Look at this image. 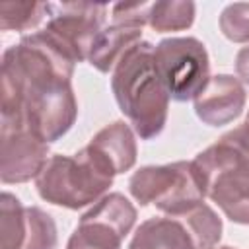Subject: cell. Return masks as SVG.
I'll return each mask as SVG.
<instances>
[{
    "label": "cell",
    "mask_w": 249,
    "mask_h": 249,
    "mask_svg": "<svg viewBox=\"0 0 249 249\" xmlns=\"http://www.w3.org/2000/svg\"><path fill=\"white\" fill-rule=\"evenodd\" d=\"M74 66L43 29L23 35L2 53V117L19 119L47 144L60 140L78 119Z\"/></svg>",
    "instance_id": "6da1fadb"
},
{
    "label": "cell",
    "mask_w": 249,
    "mask_h": 249,
    "mask_svg": "<svg viewBox=\"0 0 249 249\" xmlns=\"http://www.w3.org/2000/svg\"><path fill=\"white\" fill-rule=\"evenodd\" d=\"M154 47L150 41L136 43L111 72L115 101L142 140H152L165 128L171 99L158 74Z\"/></svg>",
    "instance_id": "7a4b0ae2"
},
{
    "label": "cell",
    "mask_w": 249,
    "mask_h": 249,
    "mask_svg": "<svg viewBox=\"0 0 249 249\" xmlns=\"http://www.w3.org/2000/svg\"><path fill=\"white\" fill-rule=\"evenodd\" d=\"M206 196L233 222L249 226V123H243L195 156Z\"/></svg>",
    "instance_id": "3957f363"
},
{
    "label": "cell",
    "mask_w": 249,
    "mask_h": 249,
    "mask_svg": "<svg viewBox=\"0 0 249 249\" xmlns=\"http://www.w3.org/2000/svg\"><path fill=\"white\" fill-rule=\"evenodd\" d=\"M113 179L82 148L74 156H51L35 177V189L43 200L54 206L80 210L101 200Z\"/></svg>",
    "instance_id": "277c9868"
},
{
    "label": "cell",
    "mask_w": 249,
    "mask_h": 249,
    "mask_svg": "<svg viewBox=\"0 0 249 249\" xmlns=\"http://www.w3.org/2000/svg\"><path fill=\"white\" fill-rule=\"evenodd\" d=\"M128 191L142 206L154 204L165 216H181L204 202V181L195 161L144 165L128 179Z\"/></svg>",
    "instance_id": "5b68a950"
},
{
    "label": "cell",
    "mask_w": 249,
    "mask_h": 249,
    "mask_svg": "<svg viewBox=\"0 0 249 249\" xmlns=\"http://www.w3.org/2000/svg\"><path fill=\"white\" fill-rule=\"evenodd\" d=\"M158 74L175 101L195 99L210 80V58L196 37H167L154 47Z\"/></svg>",
    "instance_id": "8992f818"
},
{
    "label": "cell",
    "mask_w": 249,
    "mask_h": 249,
    "mask_svg": "<svg viewBox=\"0 0 249 249\" xmlns=\"http://www.w3.org/2000/svg\"><path fill=\"white\" fill-rule=\"evenodd\" d=\"M107 10V4L95 2H49L43 31L78 64L88 60L93 41L105 27Z\"/></svg>",
    "instance_id": "52a82bcc"
},
{
    "label": "cell",
    "mask_w": 249,
    "mask_h": 249,
    "mask_svg": "<svg viewBox=\"0 0 249 249\" xmlns=\"http://www.w3.org/2000/svg\"><path fill=\"white\" fill-rule=\"evenodd\" d=\"M134 204L121 193H107L76 224L66 249H123L136 224Z\"/></svg>",
    "instance_id": "ba28073f"
},
{
    "label": "cell",
    "mask_w": 249,
    "mask_h": 249,
    "mask_svg": "<svg viewBox=\"0 0 249 249\" xmlns=\"http://www.w3.org/2000/svg\"><path fill=\"white\" fill-rule=\"evenodd\" d=\"M2 249H56V224L39 206H23L21 200L4 191L0 196Z\"/></svg>",
    "instance_id": "9c48e42d"
},
{
    "label": "cell",
    "mask_w": 249,
    "mask_h": 249,
    "mask_svg": "<svg viewBox=\"0 0 249 249\" xmlns=\"http://www.w3.org/2000/svg\"><path fill=\"white\" fill-rule=\"evenodd\" d=\"M49 144L16 117H2L0 132V179L2 183H25L35 179L49 160Z\"/></svg>",
    "instance_id": "30bf717a"
},
{
    "label": "cell",
    "mask_w": 249,
    "mask_h": 249,
    "mask_svg": "<svg viewBox=\"0 0 249 249\" xmlns=\"http://www.w3.org/2000/svg\"><path fill=\"white\" fill-rule=\"evenodd\" d=\"M245 86L230 74L210 76L202 91L193 99L196 117L208 126H224L233 123L245 109Z\"/></svg>",
    "instance_id": "8fae6325"
},
{
    "label": "cell",
    "mask_w": 249,
    "mask_h": 249,
    "mask_svg": "<svg viewBox=\"0 0 249 249\" xmlns=\"http://www.w3.org/2000/svg\"><path fill=\"white\" fill-rule=\"evenodd\" d=\"M84 150L113 177L132 169L138 156L134 130L124 121L105 124L91 136Z\"/></svg>",
    "instance_id": "7c38bea8"
},
{
    "label": "cell",
    "mask_w": 249,
    "mask_h": 249,
    "mask_svg": "<svg viewBox=\"0 0 249 249\" xmlns=\"http://www.w3.org/2000/svg\"><path fill=\"white\" fill-rule=\"evenodd\" d=\"M142 25L128 21H111L101 29L91 45L88 62L99 72H113L124 53L142 41Z\"/></svg>",
    "instance_id": "4fadbf2b"
},
{
    "label": "cell",
    "mask_w": 249,
    "mask_h": 249,
    "mask_svg": "<svg viewBox=\"0 0 249 249\" xmlns=\"http://www.w3.org/2000/svg\"><path fill=\"white\" fill-rule=\"evenodd\" d=\"M128 249H196V245L179 216H156L136 228Z\"/></svg>",
    "instance_id": "5bb4252c"
},
{
    "label": "cell",
    "mask_w": 249,
    "mask_h": 249,
    "mask_svg": "<svg viewBox=\"0 0 249 249\" xmlns=\"http://www.w3.org/2000/svg\"><path fill=\"white\" fill-rule=\"evenodd\" d=\"M196 6L187 0H167V2H150L146 25L158 33L165 31H183L189 29L195 21Z\"/></svg>",
    "instance_id": "9a60e30c"
},
{
    "label": "cell",
    "mask_w": 249,
    "mask_h": 249,
    "mask_svg": "<svg viewBox=\"0 0 249 249\" xmlns=\"http://www.w3.org/2000/svg\"><path fill=\"white\" fill-rule=\"evenodd\" d=\"M187 230L191 231L196 249H210L214 245H218L220 237H222V218L214 212L212 206H208L206 202L195 206L193 210L185 212L179 216Z\"/></svg>",
    "instance_id": "2e32d148"
},
{
    "label": "cell",
    "mask_w": 249,
    "mask_h": 249,
    "mask_svg": "<svg viewBox=\"0 0 249 249\" xmlns=\"http://www.w3.org/2000/svg\"><path fill=\"white\" fill-rule=\"evenodd\" d=\"M49 14V2H2L0 29L27 31L35 29Z\"/></svg>",
    "instance_id": "e0dca14e"
},
{
    "label": "cell",
    "mask_w": 249,
    "mask_h": 249,
    "mask_svg": "<svg viewBox=\"0 0 249 249\" xmlns=\"http://www.w3.org/2000/svg\"><path fill=\"white\" fill-rule=\"evenodd\" d=\"M220 31L231 43H249V4H228L220 14Z\"/></svg>",
    "instance_id": "ac0fdd59"
},
{
    "label": "cell",
    "mask_w": 249,
    "mask_h": 249,
    "mask_svg": "<svg viewBox=\"0 0 249 249\" xmlns=\"http://www.w3.org/2000/svg\"><path fill=\"white\" fill-rule=\"evenodd\" d=\"M235 74H237V80L245 88H249V45L241 47L235 54Z\"/></svg>",
    "instance_id": "d6986e66"
},
{
    "label": "cell",
    "mask_w": 249,
    "mask_h": 249,
    "mask_svg": "<svg viewBox=\"0 0 249 249\" xmlns=\"http://www.w3.org/2000/svg\"><path fill=\"white\" fill-rule=\"evenodd\" d=\"M210 249H235V247H230V245H214Z\"/></svg>",
    "instance_id": "ffe728a7"
},
{
    "label": "cell",
    "mask_w": 249,
    "mask_h": 249,
    "mask_svg": "<svg viewBox=\"0 0 249 249\" xmlns=\"http://www.w3.org/2000/svg\"><path fill=\"white\" fill-rule=\"evenodd\" d=\"M245 123H249V111H247V119H245Z\"/></svg>",
    "instance_id": "44dd1931"
}]
</instances>
